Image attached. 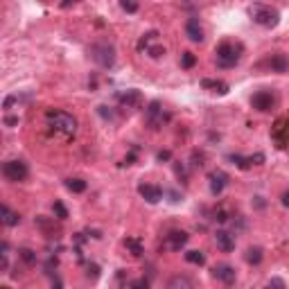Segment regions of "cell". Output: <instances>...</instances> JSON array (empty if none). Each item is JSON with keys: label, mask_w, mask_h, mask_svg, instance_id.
<instances>
[{"label": "cell", "mask_w": 289, "mask_h": 289, "mask_svg": "<svg viewBox=\"0 0 289 289\" xmlns=\"http://www.w3.org/2000/svg\"><path fill=\"white\" fill-rule=\"evenodd\" d=\"M186 260L190 262V265H203V262H206V255L201 253V251H188Z\"/></svg>", "instance_id": "obj_25"}, {"label": "cell", "mask_w": 289, "mask_h": 289, "mask_svg": "<svg viewBox=\"0 0 289 289\" xmlns=\"http://www.w3.org/2000/svg\"><path fill=\"white\" fill-rule=\"evenodd\" d=\"M124 246L131 251L133 258H140V255L145 253V249H142V242L138 240V237H127V240H124Z\"/></svg>", "instance_id": "obj_21"}, {"label": "cell", "mask_w": 289, "mask_h": 289, "mask_svg": "<svg viewBox=\"0 0 289 289\" xmlns=\"http://www.w3.org/2000/svg\"><path fill=\"white\" fill-rule=\"evenodd\" d=\"M188 240H190V235H188L186 230H170L165 235V242H163V246L170 251H181L183 246L188 244Z\"/></svg>", "instance_id": "obj_9"}, {"label": "cell", "mask_w": 289, "mask_h": 289, "mask_svg": "<svg viewBox=\"0 0 289 289\" xmlns=\"http://www.w3.org/2000/svg\"><path fill=\"white\" fill-rule=\"evenodd\" d=\"M66 188H68L70 192H75V194H79V192H84L89 188V183L84 181V179H68V181H66Z\"/></svg>", "instance_id": "obj_23"}, {"label": "cell", "mask_w": 289, "mask_h": 289, "mask_svg": "<svg viewBox=\"0 0 289 289\" xmlns=\"http://www.w3.org/2000/svg\"><path fill=\"white\" fill-rule=\"evenodd\" d=\"M194 64H196V57H194L192 52H183V54H181V66H183V68L190 70Z\"/></svg>", "instance_id": "obj_29"}, {"label": "cell", "mask_w": 289, "mask_h": 289, "mask_svg": "<svg viewBox=\"0 0 289 289\" xmlns=\"http://www.w3.org/2000/svg\"><path fill=\"white\" fill-rule=\"evenodd\" d=\"M18 255L23 258L25 265H36V253H34L32 249H20V251H18Z\"/></svg>", "instance_id": "obj_26"}, {"label": "cell", "mask_w": 289, "mask_h": 289, "mask_svg": "<svg viewBox=\"0 0 289 289\" xmlns=\"http://www.w3.org/2000/svg\"><path fill=\"white\" fill-rule=\"evenodd\" d=\"M158 32H149V34H145L140 41H138V52H147L149 48H152V41H156Z\"/></svg>", "instance_id": "obj_24"}, {"label": "cell", "mask_w": 289, "mask_h": 289, "mask_svg": "<svg viewBox=\"0 0 289 289\" xmlns=\"http://www.w3.org/2000/svg\"><path fill=\"white\" fill-rule=\"evenodd\" d=\"M244 258H246V262H249V265H260V262H262V258H265V253H262V249H260V246H249Z\"/></svg>", "instance_id": "obj_20"}, {"label": "cell", "mask_w": 289, "mask_h": 289, "mask_svg": "<svg viewBox=\"0 0 289 289\" xmlns=\"http://www.w3.org/2000/svg\"><path fill=\"white\" fill-rule=\"evenodd\" d=\"M276 102H278V97H276L274 91H258V93H253V97H251V106L255 108V111H271V108L276 106Z\"/></svg>", "instance_id": "obj_7"}, {"label": "cell", "mask_w": 289, "mask_h": 289, "mask_svg": "<svg viewBox=\"0 0 289 289\" xmlns=\"http://www.w3.org/2000/svg\"><path fill=\"white\" fill-rule=\"evenodd\" d=\"M145 120H147L149 129L156 131V129L165 127V124L170 122L172 115H170V111H165V106H163L161 102H149L147 111H145Z\"/></svg>", "instance_id": "obj_4"}, {"label": "cell", "mask_w": 289, "mask_h": 289, "mask_svg": "<svg viewBox=\"0 0 289 289\" xmlns=\"http://www.w3.org/2000/svg\"><path fill=\"white\" fill-rule=\"evenodd\" d=\"M0 215H2V224L5 226H18L20 224V215L11 210L9 206H5V203H2V208H0Z\"/></svg>", "instance_id": "obj_19"}, {"label": "cell", "mask_w": 289, "mask_h": 289, "mask_svg": "<svg viewBox=\"0 0 289 289\" xmlns=\"http://www.w3.org/2000/svg\"><path fill=\"white\" fill-rule=\"evenodd\" d=\"M52 210H54V215H57V219H66V217H68V210H66V206L61 201H54Z\"/></svg>", "instance_id": "obj_30"}, {"label": "cell", "mask_w": 289, "mask_h": 289, "mask_svg": "<svg viewBox=\"0 0 289 289\" xmlns=\"http://www.w3.org/2000/svg\"><path fill=\"white\" fill-rule=\"evenodd\" d=\"M201 86H203L206 91L217 93V95H226L230 91V86L226 82H221V79H203V82H201Z\"/></svg>", "instance_id": "obj_18"}, {"label": "cell", "mask_w": 289, "mask_h": 289, "mask_svg": "<svg viewBox=\"0 0 289 289\" xmlns=\"http://www.w3.org/2000/svg\"><path fill=\"white\" fill-rule=\"evenodd\" d=\"M2 174H5L7 181L20 183V181H25V179H27L30 167H27V163H25V161H7L5 165H2Z\"/></svg>", "instance_id": "obj_6"}, {"label": "cell", "mask_w": 289, "mask_h": 289, "mask_svg": "<svg viewBox=\"0 0 289 289\" xmlns=\"http://www.w3.org/2000/svg\"><path fill=\"white\" fill-rule=\"evenodd\" d=\"M283 206H285V208H289V190H285V192H283Z\"/></svg>", "instance_id": "obj_38"}, {"label": "cell", "mask_w": 289, "mask_h": 289, "mask_svg": "<svg viewBox=\"0 0 289 289\" xmlns=\"http://www.w3.org/2000/svg\"><path fill=\"white\" fill-rule=\"evenodd\" d=\"M91 57H93V61L97 66H102V68H111L113 64H115V48L108 43H97L91 48Z\"/></svg>", "instance_id": "obj_5"}, {"label": "cell", "mask_w": 289, "mask_h": 289, "mask_svg": "<svg viewBox=\"0 0 289 289\" xmlns=\"http://www.w3.org/2000/svg\"><path fill=\"white\" fill-rule=\"evenodd\" d=\"M228 161H233V165L240 167V170H249L253 165H262L265 163V154H253V156H240V154H230Z\"/></svg>", "instance_id": "obj_11"}, {"label": "cell", "mask_w": 289, "mask_h": 289, "mask_svg": "<svg viewBox=\"0 0 289 289\" xmlns=\"http://www.w3.org/2000/svg\"><path fill=\"white\" fill-rule=\"evenodd\" d=\"M120 7H122L127 14H136L138 7H140V2H138V0H120Z\"/></svg>", "instance_id": "obj_28"}, {"label": "cell", "mask_w": 289, "mask_h": 289, "mask_svg": "<svg viewBox=\"0 0 289 289\" xmlns=\"http://www.w3.org/2000/svg\"><path fill=\"white\" fill-rule=\"evenodd\" d=\"M269 287H285V280H280V278H271V280H269Z\"/></svg>", "instance_id": "obj_37"}, {"label": "cell", "mask_w": 289, "mask_h": 289, "mask_svg": "<svg viewBox=\"0 0 289 289\" xmlns=\"http://www.w3.org/2000/svg\"><path fill=\"white\" fill-rule=\"evenodd\" d=\"M174 172H177V177L181 179L183 183L188 181V172H186V165H181V163H174Z\"/></svg>", "instance_id": "obj_33"}, {"label": "cell", "mask_w": 289, "mask_h": 289, "mask_svg": "<svg viewBox=\"0 0 289 289\" xmlns=\"http://www.w3.org/2000/svg\"><path fill=\"white\" fill-rule=\"evenodd\" d=\"M186 32H188V39L194 41V43H201V41H203V27H201L199 18H190V20H188Z\"/></svg>", "instance_id": "obj_17"}, {"label": "cell", "mask_w": 289, "mask_h": 289, "mask_svg": "<svg viewBox=\"0 0 289 289\" xmlns=\"http://www.w3.org/2000/svg\"><path fill=\"white\" fill-rule=\"evenodd\" d=\"M86 278L97 280L99 278V267L97 265H89V267H86Z\"/></svg>", "instance_id": "obj_32"}, {"label": "cell", "mask_w": 289, "mask_h": 289, "mask_svg": "<svg viewBox=\"0 0 289 289\" xmlns=\"http://www.w3.org/2000/svg\"><path fill=\"white\" fill-rule=\"evenodd\" d=\"M45 120H48V131L61 140H73L77 133V120L66 111H48Z\"/></svg>", "instance_id": "obj_1"}, {"label": "cell", "mask_w": 289, "mask_h": 289, "mask_svg": "<svg viewBox=\"0 0 289 289\" xmlns=\"http://www.w3.org/2000/svg\"><path fill=\"white\" fill-rule=\"evenodd\" d=\"M249 11H251L253 23L262 25V27H269L271 30V27H276L280 23V11L271 5H253Z\"/></svg>", "instance_id": "obj_3"}, {"label": "cell", "mask_w": 289, "mask_h": 289, "mask_svg": "<svg viewBox=\"0 0 289 289\" xmlns=\"http://www.w3.org/2000/svg\"><path fill=\"white\" fill-rule=\"evenodd\" d=\"M167 287L170 289H179V287H186V289H190V287H194V280L192 278H186V276H174V278L167 283Z\"/></svg>", "instance_id": "obj_22"}, {"label": "cell", "mask_w": 289, "mask_h": 289, "mask_svg": "<svg viewBox=\"0 0 289 289\" xmlns=\"http://www.w3.org/2000/svg\"><path fill=\"white\" fill-rule=\"evenodd\" d=\"M138 192H140V196L147 201V203H158V201L163 199V188L152 186V183H140V186H138Z\"/></svg>", "instance_id": "obj_13"}, {"label": "cell", "mask_w": 289, "mask_h": 289, "mask_svg": "<svg viewBox=\"0 0 289 289\" xmlns=\"http://www.w3.org/2000/svg\"><path fill=\"white\" fill-rule=\"evenodd\" d=\"M75 2H79V0H61V7H64V9H68L70 5H75Z\"/></svg>", "instance_id": "obj_39"}, {"label": "cell", "mask_w": 289, "mask_h": 289, "mask_svg": "<svg viewBox=\"0 0 289 289\" xmlns=\"http://www.w3.org/2000/svg\"><path fill=\"white\" fill-rule=\"evenodd\" d=\"M20 102H25V97H20V95H9V97H5V102H2V108H5V111H11V108Z\"/></svg>", "instance_id": "obj_27"}, {"label": "cell", "mask_w": 289, "mask_h": 289, "mask_svg": "<svg viewBox=\"0 0 289 289\" xmlns=\"http://www.w3.org/2000/svg\"><path fill=\"white\" fill-rule=\"evenodd\" d=\"M212 278L221 280L224 285H233V283H235V278H237V274H235V269H233L230 265H217L215 269H212Z\"/></svg>", "instance_id": "obj_14"}, {"label": "cell", "mask_w": 289, "mask_h": 289, "mask_svg": "<svg viewBox=\"0 0 289 289\" xmlns=\"http://www.w3.org/2000/svg\"><path fill=\"white\" fill-rule=\"evenodd\" d=\"M215 242L224 253H230V251L235 249V235L228 233V230H217L215 233Z\"/></svg>", "instance_id": "obj_15"}, {"label": "cell", "mask_w": 289, "mask_h": 289, "mask_svg": "<svg viewBox=\"0 0 289 289\" xmlns=\"http://www.w3.org/2000/svg\"><path fill=\"white\" fill-rule=\"evenodd\" d=\"M115 99L120 102L122 108H138L142 104V95H140V91H136V89L120 91V93L115 95Z\"/></svg>", "instance_id": "obj_10"}, {"label": "cell", "mask_w": 289, "mask_h": 289, "mask_svg": "<svg viewBox=\"0 0 289 289\" xmlns=\"http://www.w3.org/2000/svg\"><path fill=\"white\" fill-rule=\"evenodd\" d=\"M274 140L280 149H289V115L280 118L274 127Z\"/></svg>", "instance_id": "obj_8"}, {"label": "cell", "mask_w": 289, "mask_h": 289, "mask_svg": "<svg viewBox=\"0 0 289 289\" xmlns=\"http://www.w3.org/2000/svg\"><path fill=\"white\" fill-rule=\"evenodd\" d=\"M5 124L7 127H16L18 124V115H5Z\"/></svg>", "instance_id": "obj_34"}, {"label": "cell", "mask_w": 289, "mask_h": 289, "mask_svg": "<svg viewBox=\"0 0 289 289\" xmlns=\"http://www.w3.org/2000/svg\"><path fill=\"white\" fill-rule=\"evenodd\" d=\"M267 64H269V68L274 70V73H280V75L289 73V57H287V54H283V52L269 57V61H267Z\"/></svg>", "instance_id": "obj_16"}, {"label": "cell", "mask_w": 289, "mask_h": 289, "mask_svg": "<svg viewBox=\"0 0 289 289\" xmlns=\"http://www.w3.org/2000/svg\"><path fill=\"white\" fill-rule=\"evenodd\" d=\"M147 54L152 59H161V57H165V48H163V45H152V48L147 50Z\"/></svg>", "instance_id": "obj_31"}, {"label": "cell", "mask_w": 289, "mask_h": 289, "mask_svg": "<svg viewBox=\"0 0 289 289\" xmlns=\"http://www.w3.org/2000/svg\"><path fill=\"white\" fill-rule=\"evenodd\" d=\"M208 183H210V192L215 196H219L224 192V188L228 186V174L221 170H212L208 172Z\"/></svg>", "instance_id": "obj_12"}, {"label": "cell", "mask_w": 289, "mask_h": 289, "mask_svg": "<svg viewBox=\"0 0 289 289\" xmlns=\"http://www.w3.org/2000/svg\"><path fill=\"white\" fill-rule=\"evenodd\" d=\"M131 287H145V289H147V287H149V280H145V278L133 280V283H131Z\"/></svg>", "instance_id": "obj_35"}, {"label": "cell", "mask_w": 289, "mask_h": 289, "mask_svg": "<svg viewBox=\"0 0 289 289\" xmlns=\"http://www.w3.org/2000/svg\"><path fill=\"white\" fill-rule=\"evenodd\" d=\"M156 158H158V161H161V163H163V161H170V158H172V154L167 152V149H163V152H158V156H156Z\"/></svg>", "instance_id": "obj_36"}, {"label": "cell", "mask_w": 289, "mask_h": 289, "mask_svg": "<svg viewBox=\"0 0 289 289\" xmlns=\"http://www.w3.org/2000/svg\"><path fill=\"white\" fill-rule=\"evenodd\" d=\"M242 52H244L242 43L224 41V43H219V45H217V50H215V54H217V66H221V68H233V66L240 64Z\"/></svg>", "instance_id": "obj_2"}]
</instances>
